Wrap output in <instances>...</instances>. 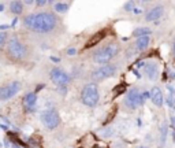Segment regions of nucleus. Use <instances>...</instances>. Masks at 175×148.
Instances as JSON below:
<instances>
[{
	"label": "nucleus",
	"instance_id": "obj_3",
	"mask_svg": "<svg viewBox=\"0 0 175 148\" xmlns=\"http://www.w3.org/2000/svg\"><path fill=\"white\" fill-rule=\"evenodd\" d=\"M7 52H8L11 58L15 60H22L28 55V49H26L25 44L17 39H13L7 43Z\"/></svg>",
	"mask_w": 175,
	"mask_h": 148
},
{
	"label": "nucleus",
	"instance_id": "obj_21",
	"mask_svg": "<svg viewBox=\"0 0 175 148\" xmlns=\"http://www.w3.org/2000/svg\"><path fill=\"white\" fill-rule=\"evenodd\" d=\"M69 55H75V49H74V48L69 49Z\"/></svg>",
	"mask_w": 175,
	"mask_h": 148
},
{
	"label": "nucleus",
	"instance_id": "obj_6",
	"mask_svg": "<svg viewBox=\"0 0 175 148\" xmlns=\"http://www.w3.org/2000/svg\"><path fill=\"white\" fill-rule=\"evenodd\" d=\"M147 96H151L149 93H144V95H141V92L138 89H131L127 95V97H126V100H125V103L127 107L130 108H137L138 106H141L144 103V100H145V97Z\"/></svg>",
	"mask_w": 175,
	"mask_h": 148
},
{
	"label": "nucleus",
	"instance_id": "obj_18",
	"mask_svg": "<svg viewBox=\"0 0 175 148\" xmlns=\"http://www.w3.org/2000/svg\"><path fill=\"white\" fill-rule=\"evenodd\" d=\"M67 8H69V4H66V3H56L55 4V10L58 13H66Z\"/></svg>",
	"mask_w": 175,
	"mask_h": 148
},
{
	"label": "nucleus",
	"instance_id": "obj_2",
	"mask_svg": "<svg viewBox=\"0 0 175 148\" xmlns=\"http://www.w3.org/2000/svg\"><path fill=\"white\" fill-rule=\"evenodd\" d=\"M116 54H118V45L116 44H108V45H106V47L97 49V51L95 52V55H93V59H95L96 63H107Z\"/></svg>",
	"mask_w": 175,
	"mask_h": 148
},
{
	"label": "nucleus",
	"instance_id": "obj_12",
	"mask_svg": "<svg viewBox=\"0 0 175 148\" xmlns=\"http://www.w3.org/2000/svg\"><path fill=\"white\" fill-rule=\"evenodd\" d=\"M151 99H152V101H153V104L156 106H163V93H162V90H160L159 88H153L152 89V92H151Z\"/></svg>",
	"mask_w": 175,
	"mask_h": 148
},
{
	"label": "nucleus",
	"instance_id": "obj_20",
	"mask_svg": "<svg viewBox=\"0 0 175 148\" xmlns=\"http://www.w3.org/2000/svg\"><path fill=\"white\" fill-rule=\"evenodd\" d=\"M36 4H39V6H45L47 2H45V0H40V2H36Z\"/></svg>",
	"mask_w": 175,
	"mask_h": 148
},
{
	"label": "nucleus",
	"instance_id": "obj_7",
	"mask_svg": "<svg viewBox=\"0 0 175 148\" xmlns=\"http://www.w3.org/2000/svg\"><path fill=\"white\" fill-rule=\"evenodd\" d=\"M22 88V84L18 81H14V82H10L4 86L0 88V101L2 100H8V99L14 97L15 95L19 92Z\"/></svg>",
	"mask_w": 175,
	"mask_h": 148
},
{
	"label": "nucleus",
	"instance_id": "obj_16",
	"mask_svg": "<svg viewBox=\"0 0 175 148\" xmlns=\"http://www.w3.org/2000/svg\"><path fill=\"white\" fill-rule=\"evenodd\" d=\"M10 10H11V13H14V14H22V11H23V4H22L21 2H13L10 4Z\"/></svg>",
	"mask_w": 175,
	"mask_h": 148
},
{
	"label": "nucleus",
	"instance_id": "obj_5",
	"mask_svg": "<svg viewBox=\"0 0 175 148\" xmlns=\"http://www.w3.org/2000/svg\"><path fill=\"white\" fill-rule=\"evenodd\" d=\"M41 122L48 129H55L60 123V115L55 108H48L41 112Z\"/></svg>",
	"mask_w": 175,
	"mask_h": 148
},
{
	"label": "nucleus",
	"instance_id": "obj_10",
	"mask_svg": "<svg viewBox=\"0 0 175 148\" xmlns=\"http://www.w3.org/2000/svg\"><path fill=\"white\" fill-rule=\"evenodd\" d=\"M107 36V30H100V32L97 33H95L90 39L88 40V43L85 44V48H92V47H95L96 44H99V43H101L103 39Z\"/></svg>",
	"mask_w": 175,
	"mask_h": 148
},
{
	"label": "nucleus",
	"instance_id": "obj_15",
	"mask_svg": "<svg viewBox=\"0 0 175 148\" xmlns=\"http://www.w3.org/2000/svg\"><path fill=\"white\" fill-rule=\"evenodd\" d=\"M36 100H37L36 93H29V95H26V97L23 99V103H25V106H26L28 108H32L33 106H34Z\"/></svg>",
	"mask_w": 175,
	"mask_h": 148
},
{
	"label": "nucleus",
	"instance_id": "obj_19",
	"mask_svg": "<svg viewBox=\"0 0 175 148\" xmlns=\"http://www.w3.org/2000/svg\"><path fill=\"white\" fill-rule=\"evenodd\" d=\"M7 39V36H6V33H0V47H2L3 44H4V41Z\"/></svg>",
	"mask_w": 175,
	"mask_h": 148
},
{
	"label": "nucleus",
	"instance_id": "obj_22",
	"mask_svg": "<svg viewBox=\"0 0 175 148\" xmlns=\"http://www.w3.org/2000/svg\"><path fill=\"white\" fill-rule=\"evenodd\" d=\"M174 51H175V47H174Z\"/></svg>",
	"mask_w": 175,
	"mask_h": 148
},
{
	"label": "nucleus",
	"instance_id": "obj_4",
	"mask_svg": "<svg viewBox=\"0 0 175 148\" xmlns=\"http://www.w3.org/2000/svg\"><path fill=\"white\" fill-rule=\"evenodd\" d=\"M81 99H82L84 104L88 107H95L99 101V89L96 84H88L84 86L82 93H81Z\"/></svg>",
	"mask_w": 175,
	"mask_h": 148
},
{
	"label": "nucleus",
	"instance_id": "obj_14",
	"mask_svg": "<svg viewBox=\"0 0 175 148\" xmlns=\"http://www.w3.org/2000/svg\"><path fill=\"white\" fill-rule=\"evenodd\" d=\"M147 74L149 75V78L151 79H156L157 78V74H159V71H157V66H156L155 63H149L147 66Z\"/></svg>",
	"mask_w": 175,
	"mask_h": 148
},
{
	"label": "nucleus",
	"instance_id": "obj_11",
	"mask_svg": "<svg viewBox=\"0 0 175 148\" xmlns=\"http://www.w3.org/2000/svg\"><path fill=\"white\" fill-rule=\"evenodd\" d=\"M162 14H163V7H153L152 10L148 11V14H147V21H157L160 17H162Z\"/></svg>",
	"mask_w": 175,
	"mask_h": 148
},
{
	"label": "nucleus",
	"instance_id": "obj_8",
	"mask_svg": "<svg viewBox=\"0 0 175 148\" xmlns=\"http://www.w3.org/2000/svg\"><path fill=\"white\" fill-rule=\"evenodd\" d=\"M115 71H116V67H115L114 64H104V66L99 67V69H96L93 71L92 77H93V79H96V81H101V79L112 77L115 74Z\"/></svg>",
	"mask_w": 175,
	"mask_h": 148
},
{
	"label": "nucleus",
	"instance_id": "obj_13",
	"mask_svg": "<svg viewBox=\"0 0 175 148\" xmlns=\"http://www.w3.org/2000/svg\"><path fill=\"white\" fill-rule=\"evenodd\" d=\"M151 43V39H149V36H144V37H138L137 39V43H136V47L137 49H140V51H142V49H145Z\"/></svg>",
	"mask_w": 175,
	"mask_h": 148
},
{
	"label": "nucleus",
	"instance_id": "obj_9",
	"mask_svg": "<svg viewBox=\"0 0 175 148\" xmlns=\"http://www.w3.org/2000/svg\"><path fill=\"white\" fill-rule=\"evenodd\" d=\"M49 75H51L52 82H55V84H58V85H66L67 82L70 81L69 74H67L64 70L59 69V67H55V69H52Z\"/></svg>",
	"mask_w": 175,
	"mask_h": 148
},
{
	"label": "nucleus",
	"instance_id": "obj_1",
	"mask_svg": "<svg viewBox=\"0 0 175 148\" xmlns=\"http://www.w3.org/2000/svg\"><path fill=\"white\" fill-rule=\"evenodd\" d=\"M23 24L30 30L39 33H48L56 26V18L51 13H37L30 14L25 18Z\"/></svg>",
	"mask_w": 175,
	"mask_h": 148
},
{
	"label": "nucleus",
	"instance_id": "obj_17",
	"mask_svg": "<svg viewBox=\"0 0 175 148\" xmlns=\"http://www.w3.org/2000/svg\"><path fill=\"white\" fill-rule=\"evenodd\" d=\"M149 35H151V29H148V28H138L134 32V36H137V37H144V36H149Z\"/></svg>",
	"mask_w": 175,
	"mask_h": 148
}]
</instances>
